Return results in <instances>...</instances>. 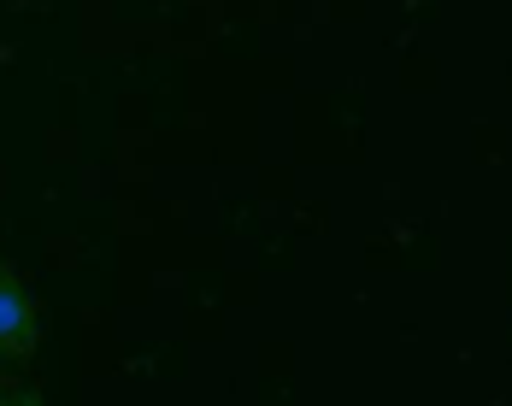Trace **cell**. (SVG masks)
<instances>
[{
  "label": "cell",
  "mask_w": 512,
  "mask_h": 406,
  "mask_svg": "<svg viewBox=\"0 0 512 406\" xmlns=\"http://www.w3.org/2000/svg\"><path fill=\"white\" fill-rule=\"evenodd\" d=\"M42 348V306L24 289L18 265L0 259V359L6 365H30Z\"/></svg>",
  "instance_id": "6da1fadb"
},
{
  "label": "cell",
  "mask_w": 512,
  "mask_h": 406,
  "mask_svg": "<svg viewBox=\"0 0 512 406\" xmlns=\"http://www.w3.org/2000/svg\"><path fill=\"white\" fill-rule=\"evenodd\" d=\"M0 406H48V395H42L36 383H18L12 395H0Z\"/></svg>",
  "instance_id": "7a4b0ae2"
}]
</instances>
